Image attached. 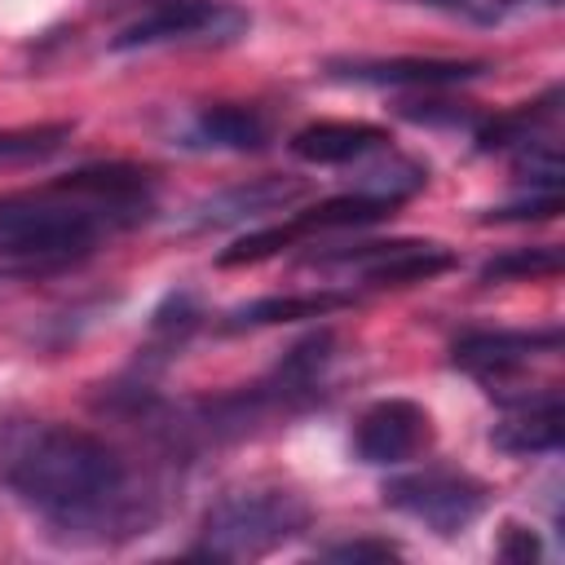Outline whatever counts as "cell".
<instances>
[{"label":"cell","mask_w":565,"mask_h":565,"mask_svg":"<svg viewBox=\"0 0 565 565\" xmlns=\"http://www.w3.org/2000/svg\"><path fill=\"white\" fill-rule=\"evenodd\" d=\"M4 486L75 543H115L146 534L154 494L141 490L132 463L97 433L44 419L0 428Z\"/></svg>","instance_id":"1"},{"label":"cell","mask_w":565,"mask_h":565,"mask_svg":"<svg viewBox=\"0 0 565 565\" xmlns=\"http://www.w3.org/2000/svg\"><path fill=\"white\" fill-rule=\"evenodd\" d=\"M150 212V172L128 163L79 168L53 185L0 194V256L9 260H71L97 238L137 225Z\"/></svg>","instance_id":"2"},{"label":"cell","mask_w":565,"mask_h":565,"mask_svg":"<svg viewBox=\"0 0 565 565\" xmlns=\"http://www.w3.org/2000/svg\"><path fill=\"white\" fill-rule=\"evenodd\" d=\"M300 530H309V503H305V494H296L291 486L252 481V486L225 490L203 512L194 556L247 561V556H265V552L282 547Z\"/></svg>","instance_id":"3"},{"label":"cell","mask_w":565,"mask_h":565,"mask_svg":"<svg viewBox=\"0 0 565 565\" xmlns=\"http://www.w3.org/2000/svg\"><path fill=\"white\" fill-rule=\"evenodd\" d=\"M380 494H384V508L419 521L424 530H433L441 539L463 534L490 508L486 481H477L463 468H441V463H428V468L388 477Z\"/></svg>","instance_id":"4"},{"label":"cell","mask_w":565,"mask_h":565,"mask_svg":"<svg viewBox=\"0 0 565 565\" xmlns=\"http://www.w3.org/2000/svg\"><path fill=\"white\" fill-rule=\"evenodd\" d=\"M252 18L221 0H146L137 18H128L115 35V53L132 49H168V44H234L243 40Z\"/></svg>","instance_id":"5"},{"label":"cell","mask_w":565,"mask_h":565,"mask_svg":"<svg viewBox=\"0 0 565 565\" xmlns=\"http://www.w3.org/2000/svg\"><path fill=\"white\" fill-rule=\"evenodd\" d=\"M309 265L358 274L371 287H411V282H428L455 269V252L441 243H424V238H393V243L340 247L331 256H309Z\"/></svg>","instance_id":"6"},{"label":"cell","mask_w":565,"mask_h":565,"mask_svg":"<svg viewBox=\"0 0 565 565\" xmlns=\"http://www.w3.org/2000/svg\"><path fill=\"white\" fill-rule=\"evenodd\" d=\"M433 415L411 397H380L353 424V455L371 468H397L433 446Z\"/></svg>","instance_id":"7"},{"label":"cell","mask_w":565,"mask_h":565,"mask_svg":"<svg viewBox=\"0 0 565 565\" xmlns=\"http://www.w3.org/2000/svg\"><path fill=\"white\" fill-rule=\"evenodd\" d=\"M561 349V331L556 327H543V331H463L455 344H450V362L486 384H499L516 371H525L534 358H547Z\"/></svg>","instance_id":"8"},{"label":"cell","mask_w":565,"mask_h":565,"mask_svg":"<svg viewBox=\"0 0 565 565\" xmlns=\"http://www.w3.org/2000/svg\"><path fill=\"white\" fill-rule=\"evenodd\" d=\"M486 62L472 57H349L327 62L331 79L344 84H375V88H455L486 75Z\"/></svg>","instance_id":"9"},{"label":"cell","mask_w":565,"mask_h":565,"mask_svg":"<svg viewBox=\"0 0 565 565\" xmlns=\"http://www.w3.org/2000/svg\"><path fill=\"white\" fill-rule=\"evenodd\" d=\"M309 185L300 177H256V181H238L203 203L190 207L185 225L194 230H216V225H238V221H256L265 212H282L291 207Z\"/></svg>","instance_id":"10"},{"label":"cell","mask_w":565,"mask_h":565,"mask_svg":"<svg viewBox=\"0 0 565 565\" xmlns=\"http://www.w3.org/2000/svg\"><path fill=\"white\" fill-rule=\"evenodd\" d=\"M561 437H565V411H561L556 388L516 397L508 406V415L490 428V441L503 455H552V450H561Z\"/></svg>","instance_id":"11"},{"label":"cell","mask_w":565,"mask_h":565,"mask_svg":"<svg viewBox=\"0 0 565 565\" xmlns=\"http://www.w3.org/2000/svg\"><path fill=\"white\" fill-rule=\"evenodd\" d=\"M384 146H388V132L380 124H362V119H318V124H305L300 132H291V154L305 163H318V168L358 163Z\"/></svg>","instance_id":"12"},{"label":"cell","mask_w":565,"mask_h":565,"mask_svg":"<svg viewBox=\"0 0 565 565\" xmlns=\"http://www.w3.org/2000/svg\"><path fill=\"white\" fill-rule=\"evenodd\" d=\"M269 141V119L256 106H234V102H216L203 106L190 128H185V146H203V150H260Z\"/></svg>","instance_id":"13"},{"label":"cell","mask_w":565,"mask_h":565,"mask_svg":"<svg viewBox=\"0 0 565 565\" xmlns=\"http://www.w3.org/2000/svg\"><path fill=\"white\" fill-rule=\"evenodd\" d=\"M353 291H291V296H260L247 300L238 309L225 313V331H243V327H274V322H300V318H327L335 309H349Z\"/></svg>","instance_id":"14"},{"label":"cell","mask_w":565,"mask_h":565,"mask_svg":"<svg viewBox=\"0 0 565 565\" xmlns=\"http://www.w3.org/2000/svg\"><path fill=\"white\" fill-rule=\"evenodd\" d=\"M556 102H561V93L552 88L543 102H525V106H516V110L490 119L486 128H477V150H481V154H494V150H512V154H516V150H525L530 141L552 137Z\"/></svg>","instance_id":"15"},{"label":"cell","mask_w":565,"mask_h":565,"mask_svg":"<svg viewBox=\"0 0 565 565\" xmlns=\"http://www.w3.org/2000/svg\"><path fill=\"white\" fill-rule=\"evenodd\" d=\"M424 185H428V168H424V163L402 159V154H388L384 163L362 168V177H358L353 190H362V194H371V199L397 207V203H406L411 194H419Z\"/></svg>","instance_id":"16"},{"label":"cell","mask_w":565,"mask_h":565,"mask_svg":"<svg viewBox=\"0 0 565 565\" xmlns=\"http://www.w3.org/2000/svg\"><path fill=\"white\" fill-rule=\"evenodd\" d=\"M552 274H561V252L552 243L512 247L481 265V282H521V278H552Z\"/></svg>","instance_id":"17"},{"label":"cell","mask_w":565,"mask_h":565,"mask_svg":"<svg viewBox=\"0 0 565 565\" xmlns=\"http://www.w3.org/2000/svg\"><path fill=\"white\" fill-rule=\"evenodd\" d=\"M75 124H40V128H4L0 132V163H31L44 159L53 150H62V141L71 137Z\"/></svg>","instance_id":"18"},{"label":"cell","mask_w":565,"mask_h":565,"mask_svg":"<svg viewBox=\"0 0 565 565\" xmlns=\"http://www.w3.org/2000/svg\"><path fill=\"white\" fill-rule=\"evenodd\" d=\"M415 4H428V9H441V13H455V18H468V22H481V26H494L512 13H521V0H415Z\"/></svg>","instance_id":"19"},{"label":"cell","mask_w":565,"mask_h":565,"mask_svg":"<svg viewBox=\"0 0 565 565\" xmlns=\"http://www.w3.org/2000/svg\"><path fill=\"white\" fill-rule=\"evenodd\" d=\"M561 212V190H530L521 203H503V207H490L486 221H547Z\"/></svg>","instance_id":"20"},{"label":"cell","mask_w":565,"mask_h":565,"mask_svg":"<svg viewBox=\"0 0 565 565\" xmlns=\"http://www.w3.org/2000/svg\"><path fill=\"white\" fill-rule=\"evenodd\" d=\"M539 534L534 530H525V525H516V521H508L503 525V534H499V543H494V556L499 561H521V565H534L539 561Z\"/></svg>","instance_id":"21"},{"label":"cell","mask_w":565,"mask_h":565,"mask_svg":"<svg viewBox=\"0 0 565 565\" xmlns=\"http://www.w3.org/2000/svg\"><path fill=\"white\" fill-rule=\"evenodd\" d=\"M322 556H331V561H388V556H397V547L388 539H349V543L322 547Z\"/></svg>","instance_id":"22"},{"label":"cell","mask_w":565,"mask_h":565,"mask_svg":"<svg viewBox=\"0 0 565 565\" xmlns=\"http://www.w3.org/2000/svg\"><path fill=\"white\" fill-rule=\"evenodd\" d=\"M561 0H521V13H530V9H556Z\"/></svg>","instance_id":"23"}]
</instances>
